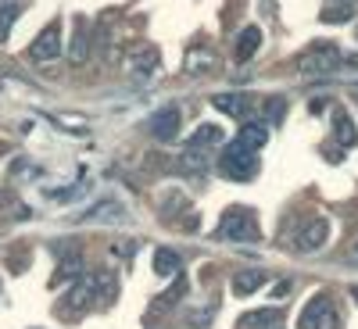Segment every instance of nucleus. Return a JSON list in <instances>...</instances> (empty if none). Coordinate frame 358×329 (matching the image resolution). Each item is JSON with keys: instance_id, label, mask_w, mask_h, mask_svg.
I'll return each mask as SVG.
<instances>
[{"instance_id": "f257e3e1", "label": "nucleus", "mask_w": 358, "mask_h": 329, "mask_svg": "<svg viewBox=\"0 0 358 329\" xmlns=\"http://www.w3.org/2000/svg\"><path fill=\"white\" fill-rule=\"evenodd\" d=\"M341 50H337V43H315V47H308V50H301L294 57V68L301 72L305 79H315V75H330V72H337L341 68Z\"/></svg>"}, {"instance_id": "f03ea898", "label": "nucleus", "mask_w": 358, "mask_h": 329, "mask_svg": "<svg viewBox=\"0 0 358 329\" xmlns=\"http://www.w3.org/2000/svg\"><path fill=\"white\" fill-rule=\"evenodd\" d=\"M219 172L226 179H233V183H248V179H255V172H258V151L244 147L241 140H233L219 158Z\"/></svg>"}, {"instance_id": "7ed1b4c3", "label": "nucleus", "mask_w": 358, "mask_h": 329, "mask_svg": "<svg viewBox=\"0 0 358 329\" xmlns=\"http://www.w3.org/2000/svg\"><path fill=\"white\" fill-rule=\"evenodd\" d=\"M219 236L233 244H255L258 240V222L251 207H229L219 222Z\"/></svg>"}, {"instance_id": "20e7f679", "label": "nucleus", "mask_w": 358, "mask_h": 329, "mask_svg": "<svg viewBox=\"0 0 358 329\" xmlns=\"http://www.w3.org/2000/svg\"><path fill=\"white\" fill-rule=\"evenodd\" d=\"M341 319H337V308L326 293H315L312 301L305 305L301 319H297V329H337Z\"/></svg>"}, {"instance_id": "39448f33", "label": "nucleus", "mask_w": 358, "mask_h": 329, "mask_svg": "<svg viewBox=\"0 0 358 329\" xmlns=\"http://www.w3.org/2000/svg\"><path fill=\"white\" fill-rule=\"evenodd\" d=\"M179 126H183V111H179L176 104L158 108V111L151 115V122H147L151 136H155V140H162V143H172V140L179 136Z\"/></svg>"}, {"instance_id": "423d86ee", "label": "nucleus", "mask_w": 358, "mask_h": 329, "mask_svg": "<svg viewBox=\"0 0 358 329\" xmlns=\"http://www.w3.org/2000/svg\"><path fill=\"white\" fill-rule=\"evenodd\" d=\"M29 54H33V61H54V57H62V22H50L33 40Z\"/></svg>"}, {"instance_id": "0eeeda50", "label": "nucleus", "mask_w": 358, "mask_h": 329, "mask_svg": "<svg viewBox=\"0 0 358 329\" xmlns=\"http://www.w3.org/2000/svg\"><path fill=\"white\" fill-rule=\"evenodd\" d=\"M326 240H330V222H326V219H305L301 229H297V251H301V254L319 251Z\"/></svg>"}, {"instance_id": "6e6552de", "label": "nucleus", "mask_w": 358, "mask_h": 329, "mask_svg": "<svg viewBox=\"0 0 358 329\" xmlns=\"http://www.w3.org/2000/svg\"><path fill=\"white\" fill-rule=\"evenodd\" d=\"M283 326V308H262L236 319V329H280Z\"/></svg>"}, {"instance_id": "1a4fd4ad", "label": "nucleus", "mask_w": 358, "mask_h": 329, "mask_svg": "<svg viewBox=\"0 0 358 329\" xmlns=\"http://www.w3.org/2000/svg\"><path fill=\"white\" fill-rule=\"evenodd\" d=\"M97 301V279L94 276H83V279H76V286L69 290V297H65V305H72L76 312H83V308H90Z\"/></svg>"}, {"instance_id": "9d476101", "label": "nucleus", "mask_w": 358, "mask_h": 329, "mask_svg": "<svg viewBox=\"0 0 358 329\" xmlns=\"http://www.w3.org/2000/svg\"><path fill=\"white\" fill-rule=\"evenodd\" d=\"M330 129H334V140H337L341 147H355V143H358V129H355L351 115H348L344 108H337V111L330 115Z\"/></svg>"}, {"instance_id": "9b49d317", "label": "nucleus", "mask_w": 358, "mask_h": 329, "mask_svg": "<svg viewBox=\"0 0 358 329\" xmlns=\"http://www.w3.org/2000/svg\"><path fill=\"white\" fill-rule=\"evenodd\" d=\"M258 47H262V29H258V25H248L244 33L236 36V43H233V57L244 65V61H251V57H255Z\"/></svg>"}, {"instance_id": "f8f14e48", "label": "nucleus", "mask_w": 358, "mask_h": 329, "mask_svg": "<svg viewBox=\"0 0 358 329\" xmlns=\"http://www.w3.org/2000/svg\"><path fill=\"white\" fill-rule=\"evenodd\" d=\"M268 283V276L262 272V268H248V272H236L233 276V283H229V290L236 293V297H251L258 286H265Z\"/></svg>"}, {"instance_id": "ddd939ff", "label": "nucleus", "mask_w": 358, "mask_h": 329, "mask_svg": "<svg viewBox=\"0 0 358 329\" xmlns=\"http://www.w3.org/2000/svg\"><path fill=\"white\" fill-rule=\"evenodd\" d=\"M118 219H126V207L118 200H101V204L90 207V212H83L79 222H118Z\"/></svg>"}, {"instance_id": "4468645a", "label": "nucleus", "mask_w": 358, "mask_h": 329, "mask_svg": "<svg viewBox=\"0 0 358 329\" xmlns=\"http://www.w3.org/2000/svg\"><path fill=\"white\" fill-rule=\"evenodd\" d=\"M222 143V129L215 126V122H204V126H197V133L187 140V151H208V147H219Z\"/></svg>"}, {"instance_id": "2eb2a0df", "label": "nucleus", "mask_w": 358, "mask_h": 329, "mask_svg": "<svg viewBox=\"0 0 358 329\" xmlns=\"http://www.w3.org/2000/svg\"><path fill=\"white\" fill-rule=\"evenodd\" d=\"M212 68H215L212 47H190V54H187V75H208Z\"/></svg>"}, {"instance_id": "dca6fc26", "label": "nucleus", "mask_w": 358, "mask_h": 329, "mask_svg": "<svg viewBox=\"0 0 358 329\" xmlns=\"http://www.w3.org/2000/svg\"><path fill=\"white\" fill-rule=\"evenodd\" d=\"M179 268H183V258H179V251H172V247H158V251H155V272H158L162 279L176 276Z\"/></svg>"}, {"instance_id": "f3484780", "label": "nucleus", "mask_w": 358, "mask_h": 329, "mask_svg": "<svg viewBox=\"0 0 358 329\" xmlns=\"http://www.w3.org/2000/svg\"><path fill=\"white\" fill-rule=\"evenodd\" d=\"M236 140H241L244 147H251V151H262L265 140H268V122H244L241 133H236Z\"/></svg>"}, {"instance_id": "a211bd4d", "label": "nucleus", "mask_w": 358, "mask_h": 329, "mask_svg": "<svg viewBox=\"0 0 358 329\" xmlns=\"http://www.w3.org/2000/svg\"><path fill=\"white\" fill-rule=\"evenodd\" d=\"M222 115H233V118H244L248 115V108H251V97H244V94H219L215 101H212Z\"/></svg>"}, {"instance_id": "6ab92c4d", "label": "nucleus", "mask_w": 358, "mask_h": 329, "mask_svg": "<svg viewBox=\"0 0 358 329\" xmlns=\"http://www.w3.org/2000/svg\"><path fill=\"white\" fill-rule=\"evenodd\" d=\"M69 57H72V65H83L86 57H90V33H86V22H83V18L76 22V36H72Z\"/></svg>"}, {"instance_id": "aec40b11", "label": "nucleus", "mask_w": 358, "mask_h": 329, "mask_svg": "<svg viewBox=\"0 0 358 329\" xmlns=\"http://www.w3.org/2000/svg\"><path fill=\"white\" fill-rule=\"evenodd\" d=\"M129 65L136 68V72H158V50H151V47H143V50H136V54H129Z\"/></svg>"}, {"instance_id": "412c9836", "label": "nucleus", "mask_w": 358, "mask_h": 329, "mask_svg": "<svg viewBox=\"0 0 358 329\" xmlns=\"http://www.w3.org/2000/svg\"><path fill=\"white\" fill-rule=\"evenodd\" d=\"M22 11V0H0V40L11 33V22L18 18Z\"/></svg>"}, {"instance_id": "4be33fe9", "label": "nucleus", "mask_w": 358, "mask_h": 329, "mask_svg": "<svg viewBox=\"0 0 358 329\" xmlns=\"http://www.w3.org/2000/svg\"><path fill=\"white\" fill-rule=\"evenodd\" d=\"M94 279H97V297H101V301H111V297H115V276L111 272H97Z\"/></svg>"}, {"instance_id": "5701e85b", "label": "nucleus", "mask_w": 358, "mask_h": 329, "mask_svg": "<svg viewBox=\"0 0 358 329\" xmlns=\"http://www.w3.org/2000/svg\"><path fill=\"white\" fill-rule=\"evenodd\" d=\"M79 272H83V261L79 258H69L62 268H57V279H65V283H76L79 279Z\"/></svg>"}, {"instance_id": "b1692460", "label": "nucleus", "mask_w": 358, "mask_h": 329, "mask_svg": "<svg viewBox=\"0 0 358 329\" xmlns=\"http://www.w3.org/2000/svg\"><path fill=\"white\" fill-rule=\"evenodd\" d=\"M351 15H355V11H351V8L344 4V8H330V11H326L322 18H326V22H348Z\"/></svg>"}, {"instance_id": "393cba45", "label": "nucleus", "mask_w": 358, "mask_h": 329, "mask_svg": "<svg viewBox=\"0 0 358 329\" xmlns=\"http://www.w3.org/2000/svg\"><path fill=\"white\" fill-rule=\"evenodd\" d=\"M280 118H283V101L280 97H273V101H268V122H280Z\"/></svg>"}, {"instance_id": "a878e982", "label": "nucleus", "mask_w": 358, "mask_h": 329, "mask_svg": "<svg viewBox=\"0 0 358 329\" xmlns=\"http://www.w3.org/2000/svg\"><path fill=\"white\" fill-rule=\"evenodd\" d=\"M4 204H8V193H4V190H0V207H4Z\"/></svg>"}, {"instance_id": "bb28decb", "label": "nucleus", "mask_w": 358, "mask_h": 329, "mask_svg": "<svg viewBox=\"0 0 358 329\" xmlns=\"http://www.w3.org/2000/svg\"><path fill=\"white\" fill-rule=\"evenodd\" d=\"M351 297H355V301H358V286H351Z\"/></svg>"}, {"instance_id": "cd10ccee", "label": "nucleus", "mask_w": 358, "mask_h": 329, "mask_svg": "<svg viewBox=\"0 0 358 329\" xmlns=\"http://www.w3.org/2000/svg\"><path fill=\"white\" fill-rule=\"evenodd\" d=\"M355 261H358V251H355Z\"/></svg>"}]
</instances>
